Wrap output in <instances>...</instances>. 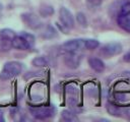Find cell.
Returning a JSON list of instances; mask_svg holds the SVG:
<instances>
[{"mask_svg": "<svg viewBox=\"0 0 130 122\" xmlns=\"http://www.w3.org/2000/svg\"><path fill=\"white\" fill-rule=\"evenodd\" d=\"M100 46V43L95 39H86L84 40V48L87 50H94Z\"/></svg>", "mask_w": 130, "mask_h": 122, "instance_id": "cell-14", "label": "cell"}, {"mask_svg": "<svg viewBox=\"0 0 130 122\" xmlns=\"http://www.w3.org/2000/svg\"><path fill=\"white\" fill-rule=\"evenodd\" d=\"M21 19L28 27H30L32 29H38V28L42 27V21L39 18V16H37L35 13H31V12L22 13Z\"/></svg>", "mask_w": 130, "mask_h": 122, "instance_id": "cell-6", "label": "cell"}, {"mask_svg": "<svg viewBox=\"0 0 130 122\" xmlns=\"http://www.w3.org/2000/svg\"><path fill=\"white\" fill-rule=\"evenodd\" d=\"M62 48L66 52H78L84 48V40L82 39H73L65 42L62 45Z\"/></svg>", "mask_w": 130, "mask_h": 122, "instance_id": "cell-7", "label": "cell"}, {"mask_svg": "<svg viewBox=\"0 0 130 122\" xmlns=\"http://www.w3.org/2000/svg\"><path fill=\"white\" fill-rule=\"evenodd\" d=\"M61 117L64 121H67V122H74V121H78V118L76 117V115L69 111V110H63L61 112Z\"/></svg>", "mask_w": 130, "mask_h": 122, "instance_id": "cell-12", "label": "cell"}, {"mask_svg": "<svg viewBox=\"0 0 130 122\" xmlns=\"http://www.w3.org/2000/svg\"><path fill=\"white\" fill-rule=\"evenodd\" d=\"M88 64L91 69H93L95 72H103L105 70V63L96 57H90L88 58Z\"/></svg>", "mask_w": 130, "mask_h": 122, "instance_id": "cell-10", "label": "cell"}, {"mask_svg": "<svg viewBox=\"0 0 130 122\" xmlns=\"http://www.w3.org/2000/svg\"><path fill=\"white\" fill-rule=\"evenodd\" d=\"M80 60L81 57L76 52H68L64 57V63L66 64L67 67L71 69L77 68L80 64Z\"/></svg>", "mask_w": 130, "mask_h": 122, "instance_id": "cell-8", "label": "cell"}, {"mask_svg": "<svg viewBox=\"0 0 130 122\" xmlns=\"http://www.w3.org/2000/svg\"><path fill=\"white\" fill-rule=\"evenodd\" d=\"M56 36H57V30L51 25H47L42 34V37L45 39H53Z\"/></svg>", "mask_w": 130, "mask_h": 122, "instance_id": "cell-13", "label": "cell"}, {"mask_svg": "<svg viewBox=\"0 0 130 122\" xmlns=\"http://www.w3.org/2000/svg\"><path fill=\"white\" fill-rule=\"evenodd\" d=\"M15 36V33L10 29V28H3L0 30V38H3V39H7V40H11L14 38Z\"/></svg>", "mask_w": 130, "mask_h": 122, "instance_id": "cell-16", "label": "cell"}, {"mask_svg": "<svg viewBox=\"0 0 130 122\" xmlns=\"http://www.w3.org/2000/svg\"><path fill=\"white\" fill-rule=\"evenodd\" d=\"M31 64L36 67H44L46 65H48V60L43 57V56H40V57H36L32 59L31 61Z\"/></svg>", "mask_w": 130, "mask_h": 122, "instance_id": "cell-15", "label": "cell"}, {"mask_svg": "<svg viewBox=\"0 0 130 122\" xmlns=\"http://www.w3.org/2000/svg\"><path fill=\"white\" fill-rule=\"evenodd\" d=\"M2 9H3V5H2V4H1V3H0V11H1V10H2Z\"/></svg>", "mask_w": 130, "mask_h": 122, "instance_id": "cell-25", "label": "cell"}, {"mask_svg": "<svg viewBox=\"0 0 130 122\" xmlns=\"http://www.w3.org/2000/svg\"><path fill=\"white\" fill-rule=\"evenodd\" d=\"M29 113L40 120H45L51 118L55 115L56 110L53 106H41V107H29Z\"/></svg>", "mask_w": 130, "mask_h": 122, "instance_id": "cell-3", "label": "cell"}, {"mask_svg": "<svg viewBox=\"0 0 130 122\" xmlns=\"http://www.w3.org/2000/svg\"><path fill=\"white\" fill-rule=\"evenodd\" d=\"M122 108V116L130 119V106L128 107H121Z\"/></svg>", "mask_w": 130, "mask_h": 122, "instance_id": "cell-21", "label": "cell"}, {"mask_svg": "<svg viewBox=\"0 0 130 122\" xmlns=\"http://www.w3.org/2000/svg\"><path fill=\"white\" fill-rule=\"evenodd\" d=\"M11 47H12L11 40H7V39L0 38V51H2V52L9 51Z\"/></svg>", "mask_w": 130, "mask_h": 122, "instance_id": "cell-17", "label": "cell"}, {"mask_svg": "<svg viewBox=\"0 0 130 122\" xmlns=\"http://www.w3.org/2000/svg\"><path fill=\"white\" fill-rule=\"evenodd\" d=\"M88 2H91V3H94V4H98L101 2V0H87Z\"/></svg>", "mask_w": 130, "mask_h": 122, "instance_id": "cell-24", "label": "cell"}, {"mask_svg": "<svg viewBox=\"0 0 130 122\" xmlns=\"http://www.w3.org/2000/svg\"><path fill=\"white\" fill-rule=\"evenodd\" d=\"M107 111L110 115L115 117H122V108L119 106H116L112 103L107 104Z\"/></svg>", "mask_w": 130, "mask_h": 122, "instance_id": "cell-11", "label": "cell"}, {"mask_svg": "<svg viewBox=\"0 0 130 122\" xmlns=\"http://www.w3.org/2000/svg\"><path fill=\"white\" fill-rule=\"evenodd\" d=\"M123 50V47L120 43L118 42H112V43H108L105 46L102 47L100 53L101 55H103L104 57H113L116 55H119Z\"/></svg>", "mask_w": 130, "mask_h": 122, "instance_id": "cell-5", "label": "cell"}, {"mask_svg": "<svg viewBox=\"0 0 130 122\" xmlns=\"http://www.w3.org/2000/svg\"><path fill=\"white\" fill-rule=\"evenodd\" d=\"M22 71V64L17 61H9L6 62L3 66V69L0 73V77L2 79H11L17 76Z\"/></svg>", "mask_w": 130, "mask_h": 122, "instance_id": "cell-1", "label": "cell"}, {"mask_svg": "<svg viewBox=\"0 0 130 122\" xmlns=\"http://www.w3.org/2000/svg\"><path fill=\"white\" fill-rule=\"evenodd\" d=\"M76 20L78 22V24L82 27H86L87 26V19L86 16L84 15L83 12H77L76 14Z\"/></svg>", "mask_w": 130, "mask_h": 122, "instance_id": "cell-18", "label": "cell"}, {"mask_svg": "<svg viewBox=\"0 0 130 122\" xmlns=\"http://www.w3.org/2000/svg\"><path fill=\"white\" fill-rule=\"evenodd\" d=\"M59 19H60L61 25H62V27H64V29L68 30V29L73 28L74 18H73L72 13L66 7H61L60 8V10H59Z\"/></svg>", "mask_w": 130, "mask_h": 122, "instance_id": "cell-4", "label": "cell"}, {"mask_svg": "<svg viewBox=\"0 0 130 122\" xmlns=\"http://www.w3.org/2000/svg\"><path fill=\"white\" fill-rule=\"evenodd\" d=\"M11 44H12V47L17 50H28L31 48L30 45L28 44V42L25 40V38L21 34H19L17 36L15 35L11 41Z\"/></svg>", "mask_w": 130, "mask_h": 122, "instance_id": "cell-9", "label": "cell"}, {"mask_svg": "<svg viewBox=\"0 0 130 122\" xmlns=\"http://www.w3.org/2000/svg\"><path fill=\"white\" fill-rule=\"evenodd\" d=\"M40 13L42 16L44 17H47L49 15H52L54 13V9L52 6H49V5H45V6H42V8L40 9Z\"/></svg>", "mask_w": 130, "mask_h": 122, "instance_id": "cell-19", "label": "cell"}, {"mask_svg": "<svg viewBox=\"0 0 130 122\" xmlns=\"http://www.w3.org/2000/svg\"><path fill=\"white\" fill-rule=\"evenodd\" d=\"M123 61H124V62H127V63H130V50L124 54V56H123Z\"/></svg>", "mask_w": 130, "mask_h": 122, "instance_id": "cell-22", "label": "cell"}, {"mask_svg": "<svg viewBox=\"0 0 130 122\" xmlns=\"http://www.w3.org/2000/svg\"><path fill=\"white\" fill-rule=\"evenodd\" d=\"M117 23L122 29L130 33V1L122 5L117 16Z\"/></svg>", "mask_w": 130, "mask_h": 122, "instance_id": "cell-2", "label": "cell"}, {"mask_svg": "<svg viewBox=\"0 0 130 122\" xmlns=\"http://www.w3.org/2000/svg\"><path fill=\"white\" fill-rule=\"evenodd\" d=\"M5 119H4V115H3V112L0 110V122H4Z\"/></svg>", "mask_w": 130, "mask_h": 122, "instance_id": "cell-23", "label": "cell"}, {"mask_svg": "<svg viewBox=\"0 0 130 122\" xmlns=\"http://www.w3.org/2000/svg\"><path fill=\"white\" fill-rule=\"evenodd\" d=\"M24 38H25V40L28 42V44L30 45V47L32 48L34 47V45H35V37L31 35V34H28V33H24V32H22V33H20Z\"/></svg>", "mask_w": 130, "mask_h": 122, "instance_id": "cell-20", "label": "cell"}]
</instances>
